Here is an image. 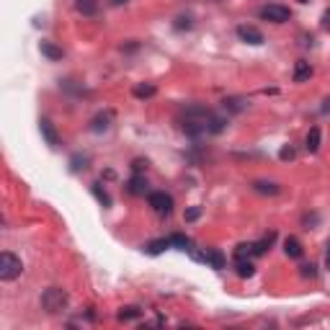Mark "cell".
Listing matches in <instances>:
<instances>
[{
    "instance_id": "6da1fadb",
    "label": "cell",
    "mask_w": 330,
    "mask_h": 330,
    "mask_svg": "<svg viewBox=\"0 0 330 330\" xmlns=\"http://www.w3.org/2000/svg\"><path fill=\"white\" fill-rule=\"evenodd\" d=\"M41 305H44V310L47 312H60V310H65V305H67V292L65 289H60V286H49L44 294H41Z\"/></svg>"
},
{
    "instance_id": "7a4b0ae2",
    "label": "cell",
    "mask_w": 330,
    "mask_h": 330,
    "mask_svg": "<svg viewBox=\"0 0 330 330\" xmlns=\"http://www.w3.org/2000/svg\"><path fill=\"white\" fill-rule=\"evenodd\" d=\"M21 271H23V263H21V258L18 256H13V253H0V279L3 281H13L16 276H21Z\"/></svg>"
},
{
    "instance_id": "3957f363",
    "label": "cell",
    "mask_w": 330,
    "mask_h": 330,
    "mask_svg": "<svg viewBox=\"0 0 330 330\" xmlns=\"http://www.w3.org/2000/svg\"><path fill=\"white\" fill-rule=\"evenodd\" d=\"M261 18L271 21V23H286L289 18H292V11H289L286 6H281V3H268V6L261 8Z\"/></svg>"
},
{
    "instance_id": "277c9868",
    "label": "cell",
    "mask_w": 330,
    "mask_h": 330,
    "mask_svg": "<svg viewBox=\"0 0 330 330\" xmlns=\"http://www.w3.org/2000/svg\"><path fill=\"white\" fill-rule=\"evenodd\" d=\"M147 201H150V206L157 214H171L173 212V196L165 194V191H152L147 196Z\"/></svg>"
},
{
    "instance_id": "5b68a950",
    "label": "cell",
    "mask_w": 330,
    "mask_h": 330,
    "mask_svg": "<svg viewBox=\"0 0 330 330\" xmlns=\"http://www.w3.org/2000/svg\"><path fill=\"white\" fill-rule=\"evenodd\" d=\"M237 36H240V41H245V44H253V47H261L263 44V34H261V29H256V26H248V23H242V26H237Z\"/></svg>"
},
{
    "instance_id": "8992f818",
    "label": "cell",
    "mask_w": 330,
    "mask_h": 330,
    "mask_svg": "<svg viewBox=\"0 0 330 330\" xmlns=\"http://www.w3.org/2000/svg\"><path fill=\"white\" fill-rule=\"evenodd\" d=\"M39 129H41V134H44V140H47L49 147H57V145H60L57 129H54V124H52L49 119H41V121H39Z\"/></svg>"
},
{
    "instance_id": "52a82bcc",
    "label": "cell",
    "mask_w": 330,
    "mask_h": 330,
    "mask_svg": "<svg viewBox=\"0 0 330 330\" xmlns=\"http://www.w3.org/2000/svg\"><path fill=\"white\" fill-rule=\"evenodd\" d=\"M284 253H286L289 258H302L305 248H302V242H299L297 237H286V240H284Z\"/></svg>"
},
{
    "instance_id": "ba28073f",
    "label": "cell",
    "mask_w": 330,
    "mask_h": 330,
    "mask_svg": "<svg viewBox=\"0 0 330 330\" xmlns=\"http://www.w3.org/2000/svg\"><path fill=\"white\" fill-rule=\"evenodd\" d=\"M108 127H111V111L98 114V116H93V121H91V132H96V134L106 132Z\"/></svg>"
},
{
    "instance_id": "9c48e42d",
    "label": "cell",
    "mask_w": 330,
    "mask_h": 330,
    "mask_svg": "<svg viewBox=\"0 0 330 330\" xmlns=\"http://www.w3.org/2000/svg\"><path fill=\"white\" fill-rule=\"evenodd\" d=\"M320 142H322V132H320V127H312V129L307 132V140H305L307 152H317V150H320Z\"/></svg>"
},
{
    "instance_id": "30bf717a",
    "label": "cell",
    "mask_w": 330,
    "mask_h": 330,
    "mask_svg": "<svg viewBox=\"0 0 330 330\" xmlns=\"http://www.w3.org/2000/svg\"><path fill=\"white\" fill-rule=\"evenodd\" d=\"M39 49H41V54H44L47 60H62L65 57V52L57 47V44H52V41H41V44H39Z\"/></svg>"
},
{
    "instance_id": "8fae6325",
    "label": "cell",
    "mask_w": 330,
    "mask_h": 330,
    "mask_svg": "<svg viewBox=\"0 0 330 330\" xmlns=\"http://www.w3.org/2000/svg\"><path fill=\"white\" fill-rule=\"evenodd\" d=\"M206 263H209L212 268H217V271H222L225 268V253L219 251V248H209V251H206Z\"/></svg>"
},
{
    "instance_id": "7c38bea8",
    "label": "cell",
    "mask_w": 330,
    "mask_h": 330,
    "mask_svg": "<svg viewBox=\"0 0 330 330\" xmlns=\"http://www.w3.org/2000/svg\"><path fill=\"white\" fill-rule=\"evenodd\" d=\"M165 248H171V237H160V240H152V242H147L145 245V253H150V256H160Z\"/></svg>"
},
{
    "instance_id": "4fadbf2b",
    "label": "cell",
    "mask_w": 330,
    "mask_h": 330,
    "mask_svg": "<svg viewBox=\"0 0 330 330\" xmlns=\"http://www.w3.org/2000/svg\"><path fill=\"white\" fill-rule=\"evenodd\" d=\"M310 77H312V67H310V62L299 60V62L294 65V82H305V80H310Z\"/></svg>"
},
{
    "instance_id": "5bb4252c",
    "label": "cell",
    "mask_w": 330,
    "mask_h": 330,
    "mask_svg": "<svg viewBox=\"0 0 330 330\" xmlns=\"http://www.w3.org/2000/svg\"><path fill=\"white\" fill-rule=\"evenodd\" d=\"M116 317H119L121 322H127V320H137V317H142V310H140L137 305H127V307H121V310L116 312Z\"/></svg>"
},
{
    "instance_id": "9a60e30c",
    "label": "cell",
    "mask_w": 330,
    "mask_h": 330,
    "mask_svg": "<svg viewBox=\"0 0 330 330\" xmlns=\"http://www.w3.org/2000/svg\"><path fill=\"white\" fill-rule=\"evenodd\" d=\"M253 191H258V194H268V196H276L281 188H279V183H273V181H256V183H253Z\"/></svg>"
},
{
    "instance_id": "2e32d148",
    "label": "cell",
    "mask_w": 330,
    "mask_h": 330,
    "mask_svg": "<svg viewBox=\"0 0 330 330\" xmlns=\"http://www.w3.org/2000/svg\"><path fill=\"white\" fill-rule=\"evenodd\" d=\"M155 93H157V88L152 82H140V86H134V98H152Z\"/></svg>"
},
{
    "instance_id": "e0dca14e",
    "label": "cell",
    "mask_w": 330,
    "mask_h": 330,
    "mask_svg": "<svg viewBox=\"0 0 330 330\" xmlns=\"http://www.w3.org/2000/svg\"><path fill=\"white\" fill-rule=\"evenodd\" d=\"M129 191L134 194V196H142V194H147V181H145V176H134L132 181H129Z\"/></svg>"
},
{
    "instance_id": "ac0fdd59",
    "label": "cell",
    "mask_w": 330,
    "mask_h": 330,
    "mask_svg": "<svg viewBox=\"0 0 330 330\" xmlns=\"http://www.w3.org/2000/svg\"><path fill=\"white\" fill-rule=\"evenodd\" d=\"M75 6H77V11H80L82 16H93V13L98 11L96 0H75Z\"/></svg>"
},
{
    "instance_id": "d6986e66",
    "label": "cell",
    "mask_w": 330,
    "mask_h": 330,
    "mask_svg": "<svg viewBox=\"0 0 330 330\" xmlns=\"http://www.w3.org/2000/svg\"><path fill=\"white\" fill-rule=\"evenodd\" d=\"M253 273H256V268H253L251 261H245V258L237 261V276H240V279H251Z\"/></svg>"
},
{
    "instance_id": "ffe728a7",
    "label": "cell",
    "mask_w": 330,
    "mask_h": 330,
    "mask_svg": "<svg viewBox=\"0 0 330 330\" xmlns=\"http://www.w3.org/2000/svg\"><path fill=\"white\" fill-rule=\"evenodd\" d=\"M245 106H248V103H245V98H237V96L225 98V108H227V111H235V114H237V111H242Z\"/></svg>"
},
{
    "instance_id": "44dd1931",
    "label": "cell",
    "mask_w": 330,
    "mask_h": 330,
    "mask_svg": "<svg viewBox=\"0 0 330 330\" xmlns=\"http://www.w3.org/2000/svg\"><path fill=\"white\" fill-rule=\"evenodd\" d=\"M271 242H273V235H268V237H263L261 242H253V256H263L268 248H271Z\"/></svg>"
},
{
    "instance_id": "7402d4cb",
    "label": "cell",
    "mask_w": 330,
    "mask_h": 330,
    "mask_svg": "<svg viewBox=\"0 0 330 330\" xmlns=\"http://www.w3.org/2000/svg\"><path fill=\"white\" fill-rule=\"evenodd\" d=\"M171 245H176L178 251H191V240L186 235H171Z\"/></svg>"
},
{
    "instance_id": "603a6c76",
    "label": "cell",
    "mask_w": 330,
    "mask_h": 330,
    "mask_svg": "<svg viewBox=\"0 0 330 330\" xmlns=\"http://www.w3.org/2000/svg\"><path fill=\"white\" fill-rule=\"evenodd\" d=\"M222 129H225V119H219V116L212 114V116H209V132H212V134H219Z\"/></svg>"
},
{
    "instance_id": "cb8c5ba5",
    "label": "cell",
    "mask_w": 330,
    "mask_h": 330,
    "mask_svg": "<svg viewBox=\"0 0 330 330\" xmlns=\"http://www.w3.org/2000/svg\"><path fill=\"white\" fill-rule=\"evenodd\" d=\"M93 194H96V199H98L103 206H111V196L101 188V183H93Z\"/></svg>"
},
{
    "instance_id": "d4e9b609",
    "label": "cell",
    "mask_w": 330,
    "mask_h": 330,
    "mask_svg": "<svg viewBox=\"0 0 330 330\" xmlns=\"http://www.w3.org/2000/svg\"><path fill=\"white\" fill-rule=\"evenodd\" d=\"M235 256H237V261H240V258H248V256H253V245H251V242L237 245V248H235Z\"/></svg>"
},
{
    "instance_id": "484cf974",
    "label": "cell",
    "mask_w": 330,
    "mask_h": 330,
    "mask_svg": "<svg viewBox=\"0 0 330 330\" xmlns=\"http://www.w3.org/2000/svg\"><path fill=\"white\" fill-rule=\"evenodd\" d=\"M294 155H297V152H294V147H292V145H284V147L279 150V160H284V162L294 160Z\"/></svg>"
},
{
    "instance_id": "4316f807",
    "label": "cell",
    "mask_w": 330,
    "mask_h": 330,
    "mask_svg": "<svg viewBox=\"0 0 330 330\" xmlns=\"http://www.w3.org/2000/svg\"><path fill=\"white\" fill-rule=\"evenodd\" d=\"M299 273H302L305 279H315V276H317V268H315L312 263H305V266H299Z\"/></svg>"
},
{
    "instance_id": "83f0119b",
    "label": "cell",
    "mask_w": 330,
    "mask_h": 330,
    "mask_svg": "<svg viewBox=\"0 0 330 330\" xmlns=\"http://www.w3.org/2000/svg\"><path fill=\"white\" fill-rule=\"evenodd\" d=\"M199 217H201V206H191V209L186 212V222H194Z\"/></svg>"
},
{
    "instance_id": "f1b7e54d",
    "label": "cell",
    "mask_w": 330,
    "mask_h": 330,
    "mask_svg": "<svg viewBox=\"0 0 330 330\" xmlns=\"http://www.w3.org/2000/svg\"><path fill=\"white\" fill-rule=\"evenodd\" d=\"M132 168H134V173H142V171L147 168V160H134V165H132Z\"/></svg>"
},
{
    "instance_id": "f546056e",
    "label": "cell",
    "mask_w": 330,
    "mask_h": 330,
    "mask_svg": "<svg viewBox=\"0 0 330 330\" xmlns=\"http://www.w3.org/2000/svg\"><path fill=\"white\" fill-rule=\"evenodd\" d=\"M322 29H330V8L322 13Z\"/></svg>"
},
{
    "instance_id": "4dcf8cb0",
    "label": "cell",
    "mask_w": 330,
    "mask_h": 330,
    "mask_svg": "<svg viewBox=\"0 0 330 330\" xmlns=\"http://www.w3.org/2000/svg\"><path fill=\"white\" fill-rule=\"evenodd\" d=\"M325 268H330V251H327V256H325Z\"/></svg>"
},
{
    "instance_id": "1f68e13d",
    "label": "cell",
    "mask_w": 330,
    "mask_h": 330,
    "mask_svg": "<svg viewBox=\"0 0 330 330\" xmlns=\"http://www.w3.org/2000/svg\"><path fill=\"white\" fill-rule=\"evenodd\" d=\"M111 3H114V6H124V3H127V0H111Z\"/></svg>"
},
{
    "instance_id": "d6a6232c",
    "label": "cell",
    "mask_w": 330,
    "mask_h": 330,
    "mask_svg": "<svg viewBox=\"0 0 330 330\" xmlns=\"http://www.w3.org/2000/svg\"><path fill=\"white\" fill-rule=\"evenodd\" d=\"M325 103H327V106H325V111H330V98H327V101H325Z\"/></svg>"
},
{
    "instance_id": "836d02e7",
    "label": "cell",
    "mask_w": 330,
    "mask_h": 330,
    "mask_svg": "<svg viewBox=\"0 0 330 330\" xmlns=\"http://www.w3.org/2000/svg\"><path fill=\"white\" fill-rule=\"evenodd\" d=\"M299 3H310V0H299Z\"/></svg>"
},
{
    "instance_id": "e575fe53",
    "label": "cell",
    "mask_w": 330,
    "mask_h": 330,
    "mask_svg": "<svg viewBox=\"0 0 330 330\" xmlns=\"http://www.w3.org/2000/svg\"><path fill=\"white\" fill-rule=\"evenodd\" d=\"M327 248H330V240H327Z\"/></svg>"
}]
</instances>
